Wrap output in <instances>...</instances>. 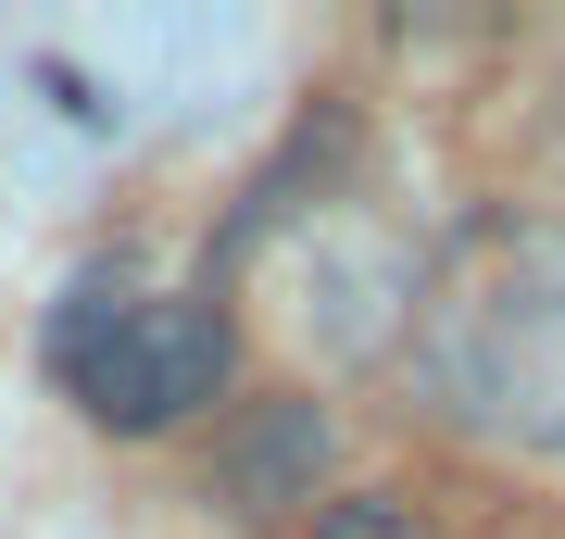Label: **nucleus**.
<instances>
[{"instance_id": "obj_5", "label": "nucleus", "mask_w": 565, "mask_h": 539, "mask_svg": "<svg viewBox=\"0 0 565 539\" xmlns=\"http://www.w3.org/2000/svg\"><path fill=\"white\" fill-rule=\"evenodd\" d=\"M553 139H565V76H553Z\"/></svg>"}, {"instance_id": "obj_2", "label": "nucleus", "mask_w": 565, "mask_h": 539, "mask_svg": "<svg viewBox=\"0 0 565 539\" xmlns=\"http://www.w3.org/2000/svg\"><path fill=\"white\" fill-rule=\"evenodd\" d=\"M39 364L102 440H163V427H202V414L239 401V314L202 277L102 251L88 277H63L51 326H39Z\"/></svg>"}, {"instance_id": "obj_1", "label": "nucleus", "mask_w": 565, "mask_h": 539, "mask_svg": "<svg viewBox=\"0 0 565 539\" xmlns=\"http://www.w3.org/2000/svg\"><path fill=\"white\" fill-rule=\"evenodd\" d=\"M415 401L478 452L565 464V214H478L403 326Z\"/></svg>"}, {"instance_id": "obj_4", "label": "nucleus", "mask_w": 565, "mask_h": 539, "mask_svg": "<svg viewBox=\"0 0 565 539\" xmlns=\"http://www.w3.org/2000/svg\"><path fill=\"white\" fill-rule=\"evenodd\" d=\"M302 539H452V527L427 515L415 489H340V502H327V515H315Z\"/></svg>"}, {"instance_id": "obj_3", "label": "nucleus", "mask_w": 565, "mask_h": 539, "mask_svg": "<svg viewBox=\"0 0 565 539\" xmlns=\"http://www.w3.org/2000/svg\"><path fill=\"white\" fill-rule=\"evenodd\" d=\"M340 427H327V401L315 389H252V401H226V427H214V502L239 527H289V515H327L340 502Z\"/></svg>"}]
</instances>
